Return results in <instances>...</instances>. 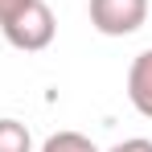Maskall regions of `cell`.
Masks as SVG:
<instances>
[{
    "label": "cell",
    "mask_w": 152,
    "mask_h": 152,
    "mask_svg": "<svg viewBox=\"0 0 152 152\" xmlns=\"http://www.w3.org/2000/svg\"><path fill=\"white\" fill-rule=\"evenodd\" d=\"M0 33H4V41L12 45V50L21 53H37L45 50L53 41V33H58V25H53V12L45 0H33V4H25L8 25H0Z\"/></svg>",
    "instance_id": "1"
},
{
    "label": "cell",
    "mask_w": 152,
    "mask_h": 152,
    "mask_svg": "<svg viewBox=\"0 0 152 152\" xmlns=\"http://www.w3.org/2000/svg\"><path fill=\"white\" fill-rule=\"evenodd\" d=\"M148 21V0H91V25L103 37H127Z\"/></svg>",
    "instance_id": "2"
},
{
    "label": "cell",
    "mask_w": 152,
    "mask_h": 152,
    "mask_svg": "<svg viewBox=\"0 0 152 152\" xmlns=\"http://www.w3.org/2000/svg\"><path fill=\"white\" fill-rule=\"evenodd\" d=\"M127 99L144 119H152V50L132 58V66H127Z\"/></svg>",
    "instance_id": "3"
},
{
    "label": "cell",
    "mask_w": 152,
    "mask_h": 152,
    "mask_svg": "<svg viewBox=\"0 0 152 152\" xmlns=\"http://www.w3.org/2000/svg\"><path fill=\"white\" fill-rule=\"evenodd\" d=\"M0 152H33L29 127L17 119H0Z\"/></svg>",
    "instance_id": "4"
},
{
    "label": "cell",
    "mask_w": 152,
    "mask_h": 152,
    "mask_svg": "<svg viewBox=\"0 0 152 152\" xmlns=\"http://www.w3.org/2000/svg\"><path fill=\"white\" fill-rule=\"evenodd\" d=\"M41 152H99L82 132H58V136H50L45 144H41Z\"/></svg>",
    "instance_id": "5"
},
{
    "label": "cell",
    "mask_w": 152,
    "mask_h": 152,
    "mask_svg": "<svg viewBox=\"0 0 152 152\" xmlns=\"http://www.w3.org/2000/svg\"><path fill=\"white\" fill-rule=\"evenodd\" d=\"M111 152H152V140H144V136H132V140H119Z\"/></svg>",
    "instance_id": "6"
},
{
    "label": "cell",
    "mask_w": 152,
    "mask_h": 152,
    "mask_svg": "<svg viewBox=\"0 0 152 152\" xmlns=\"http://www.w3.org/2000/svg\"><path fill=\"white\" fill-rule=\"evenodd\" d=\"M25 4H33V0H0V25H8V21H12Z\"/></svg>",
    "instance_id": "7"
}]
</instances>
